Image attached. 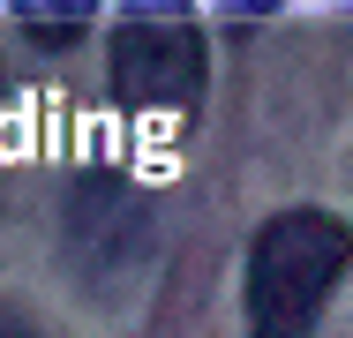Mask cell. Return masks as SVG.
<instances>
[{"label":"cell","instance_id":"1","mask_svg":"<svg viewBox=\"0 0 353 338\" xmlns=\"http://www.w3.org/2000/svg\"><path fill=\"white\" fill-rule=\"evenodd\" d=\"M353 264V233L331 210H285L248 248V338H308Z\"/></svg>","mask_w":353,"mask_h":338},{"label":"cell","instance_id":"2","mask_svg":"<svg viewBox=\"0 0 353 338\" xmlns=\"http://www.w3.org/2000/svg\"><path fill=\"white\" fill-rule=\"evenodd\" d=\"M113 90L136 113H188L203 98V46L188 15H128L113 38Z\"/></svg>","mask_w":353,"mask_h":338},{"label":"cell","instance_id":"3","mask_svg":"<svg viewBox=\"0 0 353 338\" xmlns=\"http://www.w3.org/2000/svg\"><path fill=\"white\" fill-rule=\"evenodd\" d=\"M90 8H98V0H15V15L38 23V30H75Z\"/></svg>","mask_w":353,"mask_h":338},{"label":"cell","instance_id":"4","mask_svg":"<svg viewBox=\"0 0 353 338\" xmlns=\"http://www.w3.org/2000/svg\"><path fill=\"white\" fill-rule=\"evenodd\" d=\"M128 15H188V0H128Z\"/></svg>","mask_w":353,"mask_h":338},{"label":"cell","instance_id":"5","mask_svg":"<svg viewBox=\"0 0 353 338\" xmlns=\"http://www.w3.org/2000/svg\"><path fill=\"white\" fill-rule=\"evenodd\" d=\"M0 338H30V324H23L15 308H0Z\"/></svg>","mask_w":353,"mask_h":338},{"label":"cell","instance_id":"6","mask_svg":"<svg viewBox=\"0 0 353 338\" xmlns=\"http://www.w3.org/2000/svg\"><path fill=\"white\" fill-rule=\"evenodd\" d=\"M225 8H241V15H263V8H279V0H225Z\"/></svg>","mask_w":353,"mask_h":338}]
</instances>
